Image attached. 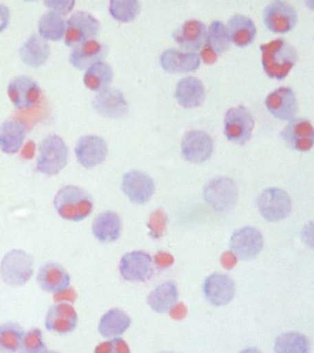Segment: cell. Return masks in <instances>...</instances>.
I'll use <instances>...</instances> for the list:
<instances>
[{
  "instance_id": "10",
  "label": "cell",
  "mask_w": 314,
  "mask_h": 353,
  "mask_svg": "<svg viewBox=\"0 0 314 353\" xmlns=\"http://www.w3.org/2000/svg\"><path fill=\"white\" fill-rule=\"evenodd\" d=\"M99 21L85 11H77L66 22L65 43L67 46H78L93 40L99 32Z\"/></svg>"
},
{
  "instance_id": "23",
  "label": "cell",
  "mask_w": 314,
  "mask_h": 353,
  "mask_svg": "<svg viewBox=\"0 0 314 353\" xmlns=\"http://www.w3.org/2000/svg\"><path fill=\"white\" fill-rule=\"evenodd\" d=\"M206 35L207 28L202 21L189 19L173 33V38L181 48L195 52L203 47Z\"/></svg>"
},
{
  "instance_id": "17",
  "label": "cell",
  "mask_w": 314,
  "mask_h": 353,
  "mask_svg": "<svg viewBox=\"0 0 314 353\" xmlns=\"http://www.w3.org/2000/svg\"><path fill=\"white\" fill-rule=\"evenodd\" d=\"M121 190L132 203L145 204L153 197L156 184L147 174L132 170L124 174Z\"/></svg>"
},
{
  "instance_id": "22",
  "label": "cell",
  "mask_w": 314,
  "mask_h": 353,
  "mask_svg": "<svg viewBox=\"0 0 314 353\" xmlns=\"http://www.w3.org/2000/svg\"><path fill=\"white\" fill-rule=\"evenodd\" d=\"M93 107L96 112L105 118H123L128 112L129 107L121 91L107 88L101 91L93 99Z\"/></svg>"
},
{
  "instance_id": "35",
  "label": "cell",
  "mask_w": 314,
  "mask_h": 353,
  "mask_svg": "<svg viewBox=\"0 0 314 353\" xmlns=\"http://www.w3.org/2000/svg\"><path fill=\"white\" fill-rule=\"evenodd\" d=\"M38 29L44 40L60 41L65 33V21L62 15L51 10L41 17Z\"/></svg>"
},
{
  "instance_id": "24",
  "label": "cell",
  "mask_w": 314,
  "mask_h": 353,
  "mask_svg": "<svg viewBox=\"0 0 314 353\" xmlns=\"http://www.w3.org/2000/svg\"><path fill=\"white\" fill-rule=\"evenodd\" d=\"M160 63L168 73H190L200 68V57L197 52H183L176 49H167L160 57Z\"/></svg>"
},
{
  "instance_id": "3",
  "label": "cell",
  "mask_w": 314,
  "mask_h": 353,
  "mask_svg": "<svg viewBox=\"0 0 314 353\" xmlns=\"http://www.w3.org/2000/svg\"><path fill=\"white\" fill-rule=\"evenodd\" d=\"M34 258L23 250L8 251L0 262V278L8 285L23 286L34 272Z\"/></svg>"
},
{
  "instance_id": "9",
  "label": "cell",
  "mask_w": 314,
  "mask_h": 353,
  "mask_svg": "<svg viewBox=\"0 0 314 353\" xmlns=\"http://www.w3.org/2000/svg\"><path fill=\"white\" fill-rule=\"evenodd\" d=\"M229 247L237 259L251 261L263 250V234L258 228L244 226L231 234Z\"/></svg>"
},
{
  "instance_id": "37",
  "label": "cell",
  "mask_w": 314,
  "mask_h": 353,
  "mask_svg": "<svg viewBox=\"0 0 314 353\" xmlns=\"http://www.w3.org/2000/svg\"><path fill=\"white\" fill-rule=\"evenodd\" d=\"M140 10V3L136 0H112L109 2L110 15L124 23L136 19Z\"/></svg>"
},
{
  "instance_id": "21",
  "label": "cell",
  "mask_w": 314,
  "mask_h": 353,
  "mask_svg": "<svg viewBox=\"0 0 314 353\" xmlns=\"http://www.w3.org/2000/svg\"><path fill=\"white\" fill-rule=\"evenodd\" d=\"M8 97L14 106L25 109L34 104L41 97V90L38 83L27 76L14 77L8 85Z\"/></svg>"
},
{
  "instance_id": "16",
  "label": "cell",
  "mask_w": 314,
  "mask_h": 353,
  "mask_svg": "<svg viewBox=\"0 0 314 353\" xmlns=\"http://www.w3.org/2000/svg\"><path fill=\"white\" fill-rule=\"evenodd\" d=\"M231 39L227 27L220 21H214L207 30L205 43L200 58L207 65H213L218 58L230 48Z\"/></svg>"
},
{
  "instance_id": "11",
  "label": "cell",
  "mask_w": 314,
  "mask_h": 353,
  "mask_svg": "<svg viewBox=\"0 0 314 353\" xmlns=\"http://www.w3.org/2000/svg\"><path fill=\"white\" fill-rule=\"evenodd\" d=\"M280 137L292 150L308 152L314 146V127L308 119L294 118L284 127Z\"/></svg>"
},
{
  "instance_id": "25",
  "label": "cell",
  "mask_w": 314,
  "mask_h": 353,
  "mask_svg": "<svg viewBox=\"0 0 314 353\" xmlns=\"http://www.w3.org/2000/svg\"><path fill=\"white\" fill-rule=\"evenodd\" d=\"M175 97L178 104L186 109L200 107L205 101V87L198 77H184L176 84Z\"/></svg>"
},
{
  "instance_id": "34",
  "label": "cell",
  "mask_w": 314,
  "mask_h": 353,
  "mask_svg": "<svg viewBox=\"0 0 314 353\" xmlns=\"http://www.w3.org/2000/svg\"><path fill=\"white\" fill-rule=\"evenodd\" d=\"M275 353H311V342L299 332L280 334L275 339Z\"/></svg>"
},
{
  "instance_id": "27",
  "label": "cell",
  "mask_w": 314,
  "mask_h": 353,
  "mask_svg": "<svg viewBox=\"0 0 314 353\" xmlns=\"http://www.w3.org/2000/svg\"><path fill=\"white\" fill-rule=\"evenodd\" d=\"M123 223L117 212L107 211L98 215L92 223L94 236L101 243H112L120 239Z\"/></svg>"
},
{
  "instance_id": "1",
  "label": "cell",
  "mask_w": 314,
  "mask_h": 353,
  "mask_svg": "<svg viewBox=\"0 0 314 353\" xmlns=\"http://www.w3.org/2000/svg\"><path fill=\"white\" fill-rule=\"evenodd\" d=\"M260 50L264 73L271 79H286L299 59L297 50L283 38L261 44Z\"/></svg>"
},
{
  "instance_id": "20",
  "label": "cell",
  "mask_w": 314,
  "mask_h": 353,
  "mask_svg": "<svg viewBox=\"0 0 314 353\" xmlns=\"http://www.w3.org/2000/svg\"><path fill=\"white\" fill-rule=\"evenodd\" d=\"M77 323L76 309L67 303H58L49 308L44 324L50 332L68 334L76 330Z\"/></svg>"
},
{
  "instance_id": "19",
  "label": "cell",
  "mask_w": 314,
  "mask_h": 353,
  "mask_svg": "<svg viewBox=\"0 0 314 353\" xmlns=\"http://www.w3.org/2000/svg\"><path fill=\"white\" fill-rule=\"evenodd\" d=\"M36 281L43 291L61 294L70 286L71 277L62 265L56 262H47L39 270Z\"/></svg>"
},
{
  "instance_id": "4",
  "label": "cell",
  "mask_w": 314,
  "mask_h": 353,
  "mask_svg": "<svg viewBox=\"0 0 314 353\" xmlns=\"http://www.w3.org/2000/svg\"><path fill=\"white\" fill-rule=\"evenodd\" d=\"M69 150L65 141L56 134L48 135L39 145L36 170L44 175H57L67 164Z\"/></svg>"
},
{
  "instance_id": "42",
  "label": "cell",
  "mask_w": 314,
  "mask_h": 353,
  "mask_svg": "<svg viewBox=\"0 0 314 353\" xmlns=\"http://www.w3.org/2000/svg\"><path fill=\"white\" fill-rule=\"evenodd\" d=\"M10 11L7 6L0 3V32L8 27L10 22Z\"/></svg>"
},
{
  "instance_id": "31",
  "label": "cell",
  "mask_w": 314,
  "mask_h": 353,
  "mask_svg": "<svg viewBox=\"0 0 314 353\" xmlns=\"http://www.w3.org/2000/svg\"><path fill=\"white\" fill-rule=\"evenodd\" d=\"M229 36L231 41L236 46L247 47L255 41L256 36V27L249 17L234 15L229 19L227 24Z\"/></svg>"
},
{
  "instance_id": "2",
  "label": "cell",
  "mask_w": 314,
  "mask_h": 353,
  "mask_svg": "<svg viewBox=\"0 0 314 353\" xmlns=\"http://www.w3.org/2000/svg\"><path fill=\"white\" fill-rule=\"evenodd\" d=\"M55 210L63 219L80 222L93 211V200L82 188L67 185L58 190L54 200Z\"/></svg>"
},
{
  "instance_id": "5",
  "label": "cell",
  "mask_w": 314,
  "mask_h": 353,
  "mask_svg": "<svg viewBox=\"0 0 314 353\" xmlns=\"http://www.w3.org/2000/svg\"><path fill=\"white\" fill-rule=\"evenodd\" d=\"M238 188L228 176L211 179L204 189L206 203L218 212H229L236 207L238 201Z\"/></svg>"
},
{
  "instance_id": "6",
  "label": "cell",
  "mask_w": 314,
  "mask_h": 353,
  "mask_svg": "<svg viewBox=\"0 0 314 353\" xmlns=\"http://www.w3.org/2000/svg\"><path fill=\"white\" fill-rule=\"evenodd\" d=\"M255 119L247 107H233L225 113L224 134L231 142L244 145L252 138Z\"/></svg>"
},
{
  "instance_id": "8",
  "label": "cell",
  "mask_w": 314,
  "mask_h": 353,
  "mask_svg": "<svg viewBox=\"0 0 314 353\" xmlns=\"http://www.w3.org/2000/svg\"><path fill=\"white\" fill-rule=\"evenodd\" d=\"M263 21L270 32L285 34L294 29L299 17L291 3L275 0L264 8Z\"/></svg>"
},
{
  "instance_id": "32",
  "label": "cell",
  "mask_w": 314,
  "mask_h": 353,
  "mask_svg": "<svg viewBox=\"0 0 314 353\" xmlns=\"http://www.w3.org/2000/svg\"><path fill=\"white\" fill-rule=\"evenodd\" d=\"M51 49L48 43L40 35L33 34L19 50V55L24 63L30 68H40L48 60Z\"/></svg>"
},
{
  "instance_id": "40",
  "label": "cell",
  "mask_w": 314,
  "mask_h": 353,
  "mask_svg": "<svg viewBox=\"0 0 314 353\" xmlns=\"http://www.w3.org/2000/svg\"><path fill=\"white\" fill-rule=\"evenodd\" d=\"M44 4L52 11H54L60 15H66L73 10L74 1H65V0H48L44 2Z\"/></svg>"
},
{
  "instance_id": "18",
  "label": "cell",
  "mask_w": 314,
  "mask_h": 353,
  "mask_svg": "<svg viewBox=\"0 0 314 353\" xmlns=\"http://www.w3.org/2000/svg\"><path fill=\"white\" fill-rule=\"evenodd\" d=\"M74 152L79 164L90 170L106 159L107 145L103 138L98 135H84L77 141Z\"/></svg>"
},
{
  "instance_id": "30",
  "label": "cell",
  "mask_w": 314,
  "mask_h": 353,
  "mask_svg": "<svg viewBox=\"0 0 314 353\" xmlns=\"http://www.w3.org/2000/svg\"><path fill=\"white\" fill-rule=\"evenodd\" d=\"M132 319L123 310L109 309L101 316L98 323V332L106 339L118 338L131 327Z\"/></svg>"
},
{
  "instance_id": "14",
  "label": "cell",
  "mask_w": 314,
  "mask_h": 353,
  "mask_svg": "<svg viewBox=\"0 0 314 353\" xmlns=\"http://www.w3.org/2000/svg\"><path fill=\"white\" fill-rule=\"evenodd\" d=\"M267 110L275 119L291 121L299 112V101L293 90L289 87H280L270 92L264 99Z\"/></svg>"
},
{
  "instance_id": "44",
  "label": "cell",
  "mask_w": 314,
  "mask_h": 353,
  "mask_svg": "<svg viewBox=\"0 0 314 353\" xmlns=\"http://www.w3.org/2000/svg\"><path fill=\"white\" fill-rule=\"evenodd\" d=\"M48 353H61V352H57V350H49Z\"/></svg>"
},
{
  "instance_id": "41",
  "label": "cell",
  "mask_w": 314,
  "mask_h": 353,
  "mask_svg": "<svg viewBox=\"0 0 314 353\" xmlns=\"http://www.w3.org/2000/svg\"><path fill=\"white\" fill-rule=\"evenodd\" d=\"M300 237L307 247L314 250V220L310 221L303 226Z\"/></svg>"
},
{
  "instance_id": "36",
  "label": "cell",
  "mask_w": 314,
  "mask_h": 353,
  "mask_svg": "<svg viewBox=\"0 0 314 353\" xmlns=\"http://www.w3.org/2000/svg\"><path fill=\"white\" fill-rule=\"evenodd\" d=\"M23 327L18 323L0 324V353H17L24 335Z\"/></svg>"
},
{
  "instance_id": "38",
  "label": "cell",
  "mask_w": 314,
  "mask_h": 353,
  "mask_svg": "<svg viewBox=\"0 0 314 353\" xmlns=\"http://www.w3.org/2000/svg\"><path fill=\"white\" fill-rule=\"evenodd\" d=\"M43 332L40 328H32L24 333L18 353H48Z\"/></svg>"
},
{
  "instance_id": "33",
  "label": "cell",
  "mask_w": 314,
  "mask_h": 353,
  "mask_svg": "<svg viewBox=\"0 0 314 353\" xmlns=\"http://www.w3.org/2000/svg\"><path fill=\"white\" fill-rule=\"evenodd\" d=\"M113 70L109 63L101 61L90 66L85 71L84 84L88 90L101 91L106 90L112 82Z\"/></svg>"
},
{
  "instance_id": "28",
  "label": "cell",
  "mask_w": 314,
  "mask_h": 353,
  "mask_svg": "<svg viewBox=\"0 0 314 353\" xmlns=\"http://www.w3.org/2000/svg\"><path fill=\"white\" fill-rule=\"evenodd\" d=\"M26 126L16 119L5 121L0 125V150L6 154H15L23 145Z\"/></svg>"
},
{
  "instance_id": "26",
  "label": "cell",
  "mask_w": 314,
  "mask_h": 353,
  "mask_svg": "<svg viewBox=\"0 0 314 353\" xmlns=\"http://www.w3.org/2000/svg\"><path fill=\"white\" fill-rule=\"evenodd\" d=\"M107 52L106 44L98 43L95 40L87 41L74 46L69 57V62L74 68L83 70L90 68L94 63L101 62Z\"/></svg>"
},
{
  "instance_id": "29",
  "label": "cell",
  "mask_w": 314,
  "mask_h": 353,
  "mask_svg": "<svg viewBox=\"0 0 314 353\" xmlns=\"http://www.w3.org/2000/svg\"><path fill=\"white\" fill-rule=\"evenodd\" d=\"M178 302V289L174 281H167L156 287L149 294L147 303L158 314L168 313Z\"/></svg>"
},
{
  "instance_id": "7",
  "label": "cell",
  "mask_w": 314,
  "mask_h": 353,
  "mask_svg": "<svg viewBox=\"0 0 314 353\" xmlns=\"http://www.w3.org/2000/svg\"><path fill=\"white\" fill-rule=\"evenodd\" d=\"M262 217L269 222H280L286 219L292 211L291 197L280 188H269L263 190L256 201Z\"/></svg>"
},
{
  "instance_id": "43",
  "label": "cell",
  "mask_w": 314,
  "mask_h": 353,
  "mask_svg": "<svg viewBox=\"0 0 314 353\" xmlns=\"http://www.w3.org/2000/svg\"><path fill=\"white\" fill-rule=\"evenodd\" d=\"M239 353H262L260 350L256 347H247V349L241 350Z\"/></svg>"
},
{
  "instance_id": "15",
  "label": "cell",
  "mask_w": 314,
  "mask_h": 353,
  "mask_svg": "<svg viewBox=\"0 0 314 353\" xmlns=\"http://www.w3.org/2000/svg\"><path fill=\"white\" fill-rule=\"evenodd\" d=\"M203 292L211 305L222 307L233 301L236 292V283L224 273H212L204 281Z\"/></svg>"
},
{
  "instance_id": "45",
  "label": "cell",
  "mask_w": 314,
  "mask_h": 353,
  "mask_svg": "<svg viewBox=\"0 0 314 353\" xmlns=\"http://www.w3.org/2000/svg\"><path fill=\"white\" fill-rule=\"evenodd\" d=\"M159 353H175V352H159Z\"/></svg>"
},
{
  "instance_id": "12",
  "label": "cell",
  "mask_w": 314,
  "mask_h": 353,
  "mask_svg": "<svg viewBox=\"0 0 314 353\" xmlns=\"http://www.w3.org/2000/svg\"><path fill=\"white\" fill-rule=\"evenodd\" d=\"M214 150L211 135L201 130H192L184 135L181 142V153L185 160L195 164L207 161Z\"/></svg>"
},
{
  "instance_id": "39",
  "label": "cell",
  "mask_w": 314,
  "mask_h": 353,
  "mask_svg": "<svg viewBox=\"0 0 314 353\" xmlns=\"http://www.w3.org/2000/svg\"><path fill=\"white\" fill-rule=\"evenodd\" d=\"M94 353H131V350L128 343L118 336L101 342L95 347Z\"/></svg>"
},
{
  "instance_id": "13",
  "label": "cell",
  "mask_w": 314,
  "mask_h": 353,
  "mask_svg": "<svg viewBox=\"0 0 314 353\" xmlns=\"http://www.w3.org/2000/svg\"><path fill=\"white\" fill-rule=\"evenodd\" d=\"M118 269L124 280L131 283H143L153 273V259L145 251H132L123 256Z\"/></svg>"
}]
</instances>
